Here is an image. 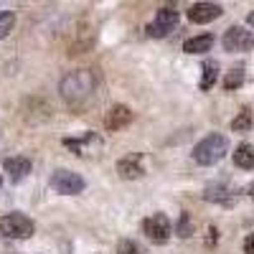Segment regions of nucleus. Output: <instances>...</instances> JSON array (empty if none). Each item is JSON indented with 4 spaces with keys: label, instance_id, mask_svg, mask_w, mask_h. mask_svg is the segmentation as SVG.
Masks as SVG:
<instances>
[{
    "label": "nucleus",
    "instance_id": "a211bd4d",
    "mask_svg": "<svg viewBox=\"0 0 254 254\" xmlns=\"http://www.w3.org/2000/svg\"><path fill=\"white\" fill-rule=\"evenodd\" d=\"M13 28H15V13L13 10H3L0 13V41L8 38Z\"/></svg>",
    "mask_w": 254,
    "mask_h": 254
},
{
    "label": "nucleus",
    "instance_id": "b1692460",
    "mask_svg": "<svg viewBox=\"0 0 254 254\" xmlns=\"http://www.w3.org/2000/svg\"><path fill=\"white\" fill-rule=\"evenodd\" d=\"M0 186H3V176H0Z\"/></svg>",
    "mask_w": 254,
    "mask_h": 254
},
{
    "label": "nucleus",
    "instance_id": "5701e85b",
    "mask_svg": "<svg viewBox=\"0 0 254 254\" xmlns=\"http://www.w3.org/2000/svg\"><path fill=\"white\" fill-rule=\"evenodd\" d=\"M249 196H252V198H254V183H252V186H249Z\"/></svg>",
    "mask_w": 254,
    "mask_h": 254
},
{
    "label": "nucleus",
    "instance_id": "9d476101",
    "mask_svg": "<svg viewBox=\"0 0 254 254\" xmlns=\"http://www.w3.org/2000/svg\"><path fill=\"white\" fill-rule=\"evenodd\" d=\"M221 5H216V3H193L188 8V20L190 23H198V26H203V23H211V20H216V18H221Z\"/></svg>",
    "mask_w": 254,
    "mask_h": 254
},
{
    "label": "nucleus",
    "instance_id": "4468645a",
    "mask_svg": "<svg viewBox=\"0 0 254 254\" xmlns=\"http://www.w3.org/2000/svg\"><path fill=\"white\" fill-rule=\"evenodd\" d=\"M203 198H206V201H216V203H226V206L234 203V193H231L229 188H224V186H211V188H206V190H203Z\"/></svg>",
    "mask_w": 254,
    "mask_h": 254
},
{
    "label": "nucleus",
    "instance_id": "2eb2a0df",
    "mask_svg": "<svg viewBox=\"0 0 254 254\" xmlns=\"http://www.w3.org/2000/svg\"><path fill=\"white\" fill-rule=\"evenodd\" d=\"M219 81V64L216 61H203V76H201V89L208 92L214 89V84Z\"/></svg>",
    "mask_w": 254,
    "mask_h": 254
},
{
    "label": "nucleus",
    "instance_id": "412c9836",
    "mask_svg": "<svg viewBox=\"0 0 254 254\" xmlns=\"http://www.w3.org/2000/svg\"><path fill=\"white\" fill-rule=\"evenodd\" d=\"M244 254H254V234H249L244 239Z\"/></svg>",
    "mask_w": 254,
    "mask_h": 254
},
{
    "label": "nucleus",
    "instance_id": "4be33fe9",
    "mask_svg": "<svg viewBox=\"0 0 254 254\" xmlns=\"http://www.w3.org/2000/svg\"><path fill=\"white\" fill-rule=\"evenodd\" d=\"M247 23H249V26H252V28H254V10H252V13H249V15H247Z\"/></svg>",
    "mask_w": 254,
    "mask_h": 254
},
{
    "label": "nucleus",
    "instance_id": "f8f14e48",
    "mask_svg": "<svg viewBox=\"0 0 254 254\" xmlns=\"http://www.w3.org/2000/svg\"><path fill=\"white\" fill-rule=\"evenodd\" d=\"M211 49H214V36H211V33L193 36V38H188L186 44H183V51L186 54H206Z\"/></svg>",
    "mask_w": 254,
    "mask_h": 254
},
{
    "label": "nucleus",
    "instance_id": "6e6552de",
    "mask_svg": "<svg viewBox=\"0 0 254 254\" xmlns=\"http://www.w3.org/2000/svg\"><path fill=\"white\" fill-rule=\"evenodd\" d=\"M117 176L122 181H140L145 176L142 155L140 153H130V155H125L122 160H117Z\"/></svg>",
    "mask_w": 254,
    "mask_h": 254
},
{
    "label": "nucleus",
    "instance_id": "9b49d317",
    "mask_svg": "<svg viewBox=\"0 0 254 254\" xmlns=\"http://www.w3.org/2000/svg\"><path fill=\"white\" fill-rule=\"evenodd\" d=\"M31 160L28 158H20V155H15V158H8L5 163H3V171L8 173V178H10V183H20L28 173H31Z\"/></svg>",
    "mask_w": 254,
    "mask_h": 254
},
{
    "label": "nucleus",
    "instance_id": "1a4fd4ad",
    "mask_svg": "<svg viewBox=\"0 0 254 254\" xmlns=\"http://www.w3.org/2000/svg\"><path fill=\"white\" fill-rule=\"evenodd\" d=\"M130 122H132V110L125 107V104H112V107L107 110V115H104V127H107L110 132L125 130Z\"/></svg>",
    "mask_w": 254,
    "mask_h": 254
},
{
    "label": "nucleus",
    "instance_id": "aec40b11",
    "mask_svg": "<svg viewBox=\"0 0 254 254\" xmlns=\"http://www.w3.org/2000/svg\"><path fill=\"white\" fill-rule=\"evenodd\" d=\"M117 254H142V249H140V244L132 242V239H122L120 247H117Z\"/></svg>",
    "mask_w": 254,
    "mask_h": 254
},
{
    "label": "nucleus",
    "instance_id": "7ed1b4c3",
    "mask_svg": "<svg viewBox=\"0 0 254 254\" xmlns=\"http://www.w3.org/2000/svg\"><path fill=\"white\" fill-rule=\"evenodd\" d=\"M0 234L8 239H31L36 234V224L26 214L13 211V214H5L0 219Z\"/></svg>",
    "mask_w": 254,
    "mask_h": 254
},
{
    "label": "nucleus",
    "instance_id": "6ab92c4d",
    "mask_svg": "<svg viewBox=\"0 0 254 254\" xmlns=\"http://www.w3.org/2000/svg\"><path fill=\"white\" fill-rule=\"evenodd\" d=\"M173 231H176L181 239H188L190 234H193V221H190V216H188V214H181V219H178V224L173 226Z\"/></svg>",
    "mask_w": 254,
    "mask_h": 254
},
{
    "label": "nucleus",
    "instance_id": "dca6fc26",
    "mask_svg": "<svg viewBox=\"0 0 254 254\" xmlns=\"http://www.w3.org/2000/svg\"><path fill=\"white\" fill-rule=\"evenodd\" d=\"M252 125H254V117L249 110H242L234 120H231V130L234 132H249L252 130Z\"/></svg>",
    "mask_w": 254,
    "mask_h": 254
},
{
    "label": "nucleus",
    "instance_id": "0eeeda50",
    "mask_svg": "<svg viewBox=\"0 0 254 254\" xmlns=\"http://www.w3.org/2000/svg\"><path fill=\"white\" fill-rule=\"evenodd\" d=\"M176 26H178V10H173V8H160V10L155 13V18H153V23L147 26V36L165 38Z\"/></svg>",
    "mask_w": 254,
    "mask_h": 254
},
{
    "label": "nucleus",
    "instance_id": "f257e3e1",
    "mask_svg": "<svg viewBox=\"0 0 254 254\" xmlns=\"http://www.w3.org/2000/svg\"><path fill=\"white\" fill-rule=\"evenodd\" d=\"M94 92V74L87 71V69H79V71H71L61 79L59 84V94L64 97V102L69 104H79L87 97H92Z\"/></svg>",
    "mask_w": 254,
    "mask_h": 254
},
{
    "label": "nucleus",
    "instance_id": "f03ea898",
    "mask_svg": "<svg viewBox=\"0 0 254 254\" xmlns=\"http://www.w3.org/2000/svg\"><path fill=\"white\" fill-rule=\"evenodd\" d=\"M229 153V140L224 135H206L201 142H196L193 147V160L198 165H216L219 160H224Z\"/></svg>",
    "mask_w": 254,
    "mask_h": 254
},
{
    "label": "nucleus",
    "instance_id": "f3484780",
    "mask_svg": "<svg viewBox=\"0 0 254 254\" xmlns=\"http://www.w3.org/2000/svg\"><path fill=\"white\" fill-rule=\"evenodd\" d=\"M244 84V69H231L226 76H224V89L226 92H237Z\"/></svg>",
    "mask_w": 254,
    "mask_h": 254
},
{
    "label": "nucleus",
    "instance_id": "423d86ee",
    "mask_svg": "<svg viewBox=\"0 0 254 254\" xmlns=\"http://www.w3.org/2000/svg\"><path fill=\"white\" fill-rule=\"evenodd\" d=\"M142 231L153 244H165L168 239H171L173 226H171V219H168L165 214H153V216H147L142 221Z\"/></svg>",
    "mask_w": 254,
    "mask_h": 254
},
{
    "label": "nucleus",
    "instance_id": "20e7f679",
    "mask_svg": "<svg viewBox=\"0 0 254 254\" xmlns=\"http://www.w3.org/2000/svg\"><path fill=\"white\" fill-rule=\"evenodd\" d=\"M221 44L231 54H244V51H252L254 49V33L247 31L244 26H231V28H226Z\"/></svg>",
    "mask_w": 254,
    "mask_h": 254
},
{
    "label": "nucleus",
    "instance_id": "ddd939ff",
    "mask_svg": "<svg viewBox=\"0 0 254 254\" xmlns=\"http://www.w3.org/2000/svg\"><path fill=\"white\" fill-rule=\"evenodd\" d=\"M234 165L242 171H254V145L244 142L234 150Z\"/></svg>",
    "mask_w": 254,
    "mask_h": 254
},
{
    "label": "nucleus",
    "instance_id": "39448f33",
    "mask_svg": "<svg viewBox=\"0 0 254 254\" xmlns=\"http://www.w3.org/2000/svg\"><path fill=\"white\" fill-rule=\"evenodd\" d=\"M84 178L79 173H71V171H64V168H59V171L51 176V188L56 190V193L61 196H76L84 190Z\"/></svg>",
    "mask_w": 254,
    "mask_h": 254
}]
</instances>
